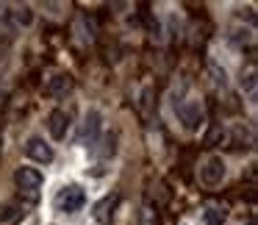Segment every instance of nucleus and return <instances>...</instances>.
Returning a JSON list of instances; mask_svg holds the SVG:
<instances>
[{"label":"nucleus","instance_id":"nucleus-7","mask_svg":"<svg viewBox=\"0 0 258 225\" xmlns=\"http://www.w3.org/2000/svg\"><path fill=\"white\" fill-rule=\"evenodd\" d=\"M25 156L39 161V164H50L53 161V147L47 145L42 136H31V139L25 142Z\"/></svg>","mask_w":258,"mask_h":225},{"label":"nucleus","instance_id":"nucleus-5","mask_svg":"<svg viewBox=\"0 0 258 225\" xmlns=\"http://www.w3.org/2000/svg\"><path fill=\"white\" fill-rule=\"evenodd\" d=\"M225 173H228V170H225L222 156H211V158H208V161L200 167V181L208 186V189H217V186L225 181Z\"/></svg>","mask_w":258,"mask_h":225},{"label":"nucleus","instance_id":"nucleus-6","mask_svg":"<svg viewBox=\"0 0 258 225\" xmlns=\"http://www.w3.org/2000/svg\"><path fill=\"white\" fill-rule=\"evenodd\" d=\"M100 123H103L100 111L89 108V111L84 114V123H81V131H78V145H84V147L95 145L97 134H100Z\"/></svg>","mask_w":258,"mask_h":225},{"label":"nucleus","instance_id":"nucleus-9","mask_svg":"<svg viewBox=\"0 0 258 225\" xmlns=\"http://www.w3.org/2000/svg\"><path fill=\"white\" fill-rule=\"evenodd\" d=\"M67 128H70V114L64 111V108L50 111V117H47V131H50L53 139H64V136H67Z\"/></svg>","mask_w":258,"mask_h":225},{"label":"nucleus","instance_id":"nucleus-10","mask_svg":"<svg viewBox=\"0 0 258 225\" xmlns=\"http://www.w3.org/2000/svg\"><path fill=\"white\" fill-rule=\"evenodd\" d=\"M12 9V23L14 25H23V28H28L31 23H34V9L25 6V3H20V6H9Z\"/></svg>","mask_w":258,"mask_h":225},{"label":"nucleus","instance_id":"nucleus-15","mask_svg":"<svg viewBox=\"0 0 258 225\" xmlns=\"http://www.w3.org/2000/svg\"><path fill=\"white\" fill-rule=\"evenodd\" d=\"M239 86H241V89H244V92H252V89H255V70H247V73H241V81H239Z\"/></svg>","mask_w":258,"mask_h":225},{"label":"nucleus","instance_id":"nucleus-3","mask_svg":"<svg viewBox=\"0 0 258 225\" xmlns=\"http://www.w3.org/2000/svg\"><path fill=\"white\" fill-rule=\"evenodd\" d=\"M178 120L183 123L186 131H197L206 120V108H203L200 100H186L178 106Z\"/></svg>","mask_w":258,"mask_h":225},{"label":"nucleus","instance_id":"nucleus-8","mask_svg":"<svg viewBox=\"0 0 258 225\" xmlns=\"http://www.w3.org/2000/svg\"><path fill=\"white\" fill-rule=\"evenodd\" d=\"M73 86H75L73 75H70V73H58V75H53V78L47 81L45 92L50 97H64V95H70V92H73Z\"/></svg>","mask_w":258,"mask_h":225},{"label":"nucleus","instance_id":"nucleus-12","mask_svg":"<svg viewBox=\"0 0 258 225\" xmlns=\"http://www.w3.org/2000/svg\"><path fill=\"white\" fill-rule=\"evenodd\" d=\"M228 222V208L225 206H208L206 208V225H225Z\"/></svg>","mask_w":258,"mask_h":225},{"label":"nucleus","instance_id":"nucleus-17","mask_svg":"<svg viewBox=\"0 0 258 225\" xmlns=\"http://www.w3.org/2000/svg\"><path fill=\"white\" fill-rule=\"evenodd\" d=\"M247 225H255V217H250V219H247Z\"/></svg>","mask_w":258,"mask_h":225},{"label":"nucleus","instance_id":"nucleus-1","mask_svg":"<svg viewBox=\"0 0 258 225\" xmlns=\"http://www.w3.org/2000/svg\"><path fill=\"white\" fill-rule=\"evenodd\" d=\"M42 173L34 167H20L17 173H14V184H17L20 195H25L28 200H36L39 197V189H42Z\"/></svg>","mask_w":258,"mask_h":225},{"label":"nucleus","instance_id":"nucleus-14","mask_svg":"<svg viewBox=\"0 0 258 225\" xmlns=\"http://www.w3.org/2000/svg\"><path fill=\"white\" fill-rule=\"evenodd\" d=\"M0 31L12 34V9L9 6H0Z\"/></svg>","mask_w":258,"mask_h":225},{"label":"nucleus","instance_id":"nucleus-4","mask_svg":"<svg viewBox=\"0 0 258 225\" xmlns=\"http://www.w3.org/2000/svg\"><path fill=\"white\" fill-rule=\"evenodd\" d=\"M117 208H119V192H108L106 197H100V200L95 203L92 217H95V222H100V225H111Z\"/></svg>","mask_w":258,"mask_h":225},{"label":"nucleus","instance_id":"nucleus-2","mask_svg":"<svg viewBox=\"0 0 258 225\" xmlns=\"http://www.w3.org/2000/svg\"><path fill=\"white\" fill-rule=\"evenodd\" d=\"M84 203H86V192L81 189L78 184L64 186V189L56 195V208H58L61 214H75V211H81V208H84Z\"/></svg>","mask_w":258,"mask_h":225},{"label":"nucleus","instance_id":"nucleus-11","mask_svg":"<svg viewBox=\"0 0 258 225\" xmlns=\"http://www.w3.org/2000/svg\"><path fill=\"white\" fill-rule=\"evenodd\" d=\"M225 139H228V131H225V125H222V123H214L211 128H208V134H206V139H203V142H206L208 147H214V145H222Z\"/></svg>","mask_w":258,"mask_h":225},{"label":"nucleus","instance_id":"nucleus-13","mask_svg":"<svg viewBox=\"0 0 258 225\" xmlns=\"http://www.w3.org/2000/svg\"><path fill=\"white\" fill-rule=\"evenodd\" d=\"M95 153L100 158H111L114 153H117V134H106L100 142V147H95Z\"/></svg>","mask_w":258,"mask_h":225},{"label":"nucleus","instance_id":"nucleus-16","mask_svg":"<svg viewBox=\"0 0 258 225\" xmlns=\"http://www.w3.org/2000/svg\"><path fill=\"white\" fill-rule=\"evenodd\" d=\"M14 217H17V206H12V203H9V206L0 208V219H14Z\"/></svg>","mask_w":258,"mask_h":225}]
</instances>
